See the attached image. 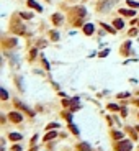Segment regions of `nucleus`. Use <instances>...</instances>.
I'll return each mask as SVG.
<instances>
[{
  "instance_id": "3",
  "label": "nucleus",
  "mask_w": 139,
  "mask_h": 151,
  "mask_svg": "<svg viewBox=\"0 0 139 151\" xmlns=\"http://www.w3.org/2000/svg\"><path fill=\"white\" fill-rule=\"evenodd\" d=\"M28 5L31 7V8H35V10H38V12H41L43 8H41V5L40 3H36L35 0H28Z\"/></svg>"
},
{
  "instance_id": "1",
  "label": "nucleus",
  "mask_w": 139,
  "mask_h": 151,
  "mask_svg": "<svg viewBox=\"0 0 139 151\" xmlns=\"http://www.w3.org/2000/svg\"><path fill=\"white\" fill-rule=\"evenodd\" d=\"M131 141H121V143H118V146H116V151H129L131 150Z\"/></svg>"
},
{
  "instance_id": "12",
  "label": "nucleus",
  "mask_w": 139,
  "mask_h": 151,
  "mask_svg": "<svg viewBox=\"0 0 139 151\" xmlns=\"http://www.w3.org/2000/svg\"><path fill=\"white\" fill-rule=\"evenodd\" d=\"M61 20H62V18H61V15H54V23H56V25H59Z\"/></svg>"
},
{
  "instance_id": "10",
  "label": "nucleus",
  "mask_w": 139,
  "mask_h": 151,
  "mask_svg": "<svg viewBox=\"0 0 139 151\" xmlns=\"http://www.w3.org/2000/svg\"><path fill=\"white\" fill-rule=\"evenodd\" d=\"M129 46H131V41H128L126 45L123 46V54H128V49H129Z\"/></svg>"
},
{
  "instance_id": "15",
  "label": "nucleus",
  "mask_w": 139,
  "mask_h": 151,
  "mask_svg": "<svg viewBox=\"0 0 139 151\" xmlns=\"http://www.w3.org/2000/svg\"><path fill=\"white\" fill-rule=\"evenodd\" d=\"M70 130L74 131L75 135H77V133H79V130H77V126H74V125H72V123H70Z\"/></svg>"
},
{
  "instance_id": "18",
  "label": "nucleus",
  "mask_w": 139,
  "mask_h": 151,
  "mask_svg": "<svg viewBox=\"0 0 139 151\" xmlns=\"http://www.w3.org/2000/svg\"><path fill=\"white\" fill-rule=\"evenodd\" d=\"M110 110H118V105H113V104H111V105H110Z\"/></svg>"
},
{
  "instance_id": "5",
  "label": "nucleus",
  "mask_w": 139,
  "mask_h": 151,
  "mask_svg": "<svg viewBox=\"0 0 139 151\" xmlns=\"http://www.w3.org/2000/svg\"><path fill=\"white\" fill-rule=\"evenodd\" d=\"M79 151H90V146L87 143H80L79 145Z\"/></svg>"
},
{
  "instance_id": "7",
  "label": "nucleus",
  "mask_w": 139,
  "mask_h": 151,
  "mask_svg": "<svg viewBox=\"0 0 139 151\" xmlns=\"http://www.w3.org/2000/svg\"><path fill=\"white\" fill-rule=\"evenodd\" d=\"M114 28H123V20H118V18H116V20H114Z\"/></svg>"
},
{
  "instance_id": "2",
  "label": "nucleus",
  "mask_w": 139,
  "mask_h": 151,
  "mask_svg": "<svg viewBox=\"0 0 139 151\" xmlns=\"http://www.w3.org/2000/svg\"><path fill=\"white\" fill-rule=\"evenodd\" d=\"M10 120H12V121H16V123H18V121H21V115L18 113V112H15V113L12 112V113H10Z\"/></svg>"
},
{
  "instance_id": "4",
  "label": "nucleus",
  "mask_w": 139,
  "mask_h": 151,
  "mask_svg": "<svg viewBox=\"0 0 139 151\" xmlns=\"http://www.w3.org/2000/svg\"><path fill=\"white\" fill-rule=\"evenodd\" d=\"M84 33L85 35H92V33H93V25H92V23H87V25L84 26Z\"/></svg>"
},
{
  "instance_id": "17",
  "label": "nucleus",
  "mask_w": 139,
  "mask_h": 151,
  "mask_svg": "<svg viewBox=\"0 0 139 151\" xmlns=\"http://www.w3.org/2000/svg\"><path fill=\"white\" fill-rule=\"evenodd\" d=\"M21 16L23 18H31V13H21Z\"/></svg>"
},
{
  "instance_id": "14",
  "label": "nucleus",
  "mask_w": 139,
  "mask_h": 151,
  "mask_svg": "<svg viewBox=\"0 0 139 151\" xmlns=\"http://www.w3.org/2000/svg\"><path fill=\"white\" fill-rule=\"evenodd\" d=\"M0 95H2V99H3V100H5L7 97H8V95H7V92H5V89H2V92H0Z\"/></svg>"
},
{
  "instance_id": "16",
  "label": "nucleus",
  "mask_w": 139,
  "mask_h": 151,
  "mask_svg": "<svg viewBox=\"0 0 139 151\" xmlns=\"http://www.w3.org/2000/svg\"><path fill=\"white\" fill-rule=\"evenodd\" d=\"M113 136H114V138H121V136H123V135H121L119 131H114V133H113Z\"/></svg>"
},
{
  "instance_id": "19",
  "label": "nucleus",
  "mask_w": 139,
  "mask_h": 151,
  "mask_svg": "<svg viewBox=\"0 0 139 151\" xmlns=\"http://www.w3.org/2000/svg\"><path fill=\"white\" fill-rule=\"evenodd\" d=\"M72 104H77V99H74V100H72ZM72 108H74V110H75V108H79V105H74V107H72Z\"/></svg>"
},
{
  "instance_id": "13",
  "label": "nucleus",
  "mask_w": 139,
  "mask_h": 151,
  "mask_svg": "<svg viewBox=\"0 0 139 151\" xmlns=\"http://www.w3.org/2000/svg\"><path fill=\"white\" fill-rule=\"evenodd\" d=\"M103 28H106L110 33H114V28H111V26H108V25H105V23H103Z\"/></svg>"
},
{
  "instance_id": "6",
  "label": "nucleus",
  "mask_w": 139,
  "mask_h": 151,
  "mask_svg": "<svg viewBox=\"0 0 139 151\" xmlns=\"http://www.w3.org/2000/svg\"><path fill=\"white\" fill-rule=\"evenodd\" d=\"M10 140L18 141V140H21V135H18V133H10Z\"/></svg>"
},
{
  "instance_id": "11",
  "label": "nucleus",
  "mask_w": 139,
  "mask_h": 151,
  "mask_svg": "<svg viewBox=\"0 0 139 151\" xmlns=\"http://www.w3.org/2000/svg\"><path fill=\"white\" fill-rule=\"evenodd\" d=\"M128 5H129V7H134V8H136V7H139V2H131V0H128Z\"/></svg>"
},
{
  "instance_id": "20",
  "label": "nucleus",
  "mask_w": 139,
  "mask_h": 151,
  "mask_svg": "<svg viewBox=\"0 0 139 151\" xmlns=\"http://www.w3.org/2000/svg\"><path fill=\"white\" fill-rule=\"evenodd\" d=\"M136 105H139V100H136Z\"/></svg>"
},
{
  "instance_id": "9",
  "label": "nucleus",
  "mask_w": 139,
  "mask_h": 151,
  "mask_svg": "<svg viewBox=\"0 0 139 151\" xmlns=\"http://www.w3.org/2000/svg\"><path fill=\"white\" fill-rule=\"evenodd\" d=\"M123 15H128V16H133L134 15V10H119Z\"/></svg>"
},
{
  "instance_id": "8",
  "label": "nucleus",
  "mask_w": 139,
  "mask_h": 151,
  "mask_svg": "<svg viewBox=\"0 0 139 151\" xmlns=\"http://www.w3.org/2000/svg\"><path fill=\"white\" fill-rule=\"evenodd\" d=\"M54 136H56V133H54V131H51V133H48V135L44 136V141H49V140H52Z\"/></svg>"
},
{
  "instance_id": "21",
  "label": "nucleus",
  "mask_w": 139,
  "mask_h": 151,
  "mask_svg": "<svg viewBox=\"0 0 139 151\" xmlns=\"http://www.w3.org/2000/svg\"><path fill=\"white\" fill-rule=\"evenodd\" d=\"M136 130H139V126H138V128H136Z\"/></svg>"
}]
</instances>
